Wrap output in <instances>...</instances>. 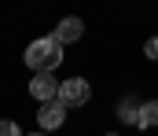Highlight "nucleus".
I'll return each mask as SVG.
<instances>
[{
    "mask_svg": "<svg viewBox=\"0 0 158 136\" xmlns=\"http://www.w3.org/2000/svg\"><path fill=\"white\" fill-rule=\"evenodd\" d=\"M140 129H155L158 125V99H147L143 107H140V122H136Z\"/></svg>",
    "mask_w": 158,
    "mask_h": 136,
    "instance_id": "obj_7",
    "label": "nucleus"
},
{
    "mask_svg": "<svg viewBox=\"0 0 158 136\" xmlns=\"http://www.w3.org/2000/svg\"><path fill=\"white\" fill-rule=\"evenodd\" d=\"M81 33H85V22L70 15V19H63V22L55 26V33H52V37H55L59 44H74V41H81Z\"/></svg>",
    "mask_w": 158,
    "mask_h": 136,
    "instance_id": "obj_5",
    "label": "nucleus"
},
{
    "mask_svg": "<svg viewBox=\"0 0 158 136\" xmlns=\"http://www.w3.org/2000/svg\"><path fill=\"white\" fill-rule=\"evenodd\" d=\"M143 52H147V59H158V37H151V41L143 44Z\"/></svg>",
    "mask_w": 158,
    "mask_h": 136,
    "instance_id": "obj_9",
    "label": "nucleus"
},
{
    "mask_svg": "<svg viewBox=\"0 0 158 136\" xmlns=\"http://www.w3.org/2000/svg\"><path fill=\"white\" fill-rule=\"evenodd\" d=\"M88 96H92V89H88V81L85 77H66L63 81V89H59V99H63V107L70 110V107H85L88 103Z\"/></svg>",
    "mask_w": 158,
    "mask_h": 136,
    "instance_id": "obj_2",
    "label": "nucleus"
},
{
    "mask_svg": "<svg viewBox=\"0 0 158 136\" xmlns=\"http://www.w3.org/2000/svg\"><path fill=\"white\" fill-rule=\"evenodd\" d=\"M0 136H22L15 122H0Z\"/></svg>",
    "mask_w": 158,
    "mask_h": 136,
    "instance_id": "obj_8",
    "label": "nucleus"
},
{
    "mask_svg": "<svg viewBox=\"0 0 158 136\" xmlns=\"http://www.w3.org/2000/svg\"><path fill=\"white\" fill-rule=\"evenodd\" d=\"M37 122H40V129H44V133H48V129H59V125L66 122V107H63V99L40 103V110H37Z\"/></svg>",
    "mask_w": 158,
    "mask_h": 136,
    "instance_id": "obj_4",
    "label": "nucleus"
},
{
    "mask_svg": "<svg viewBox=\"0 0 158 136\" xmlns=\"http://www.w3.org/2000/svg\"><path fill=\"white\" fill-rule=\"evenodd\" d=\"M59 63H63V44H59L55 37L30 41V48H26V66H30V70H37V74H52Z\"/></svg>",
    "mask_w": 158,
    "mask_h": 136,
    "instance_id": "obj_1",
    "label": "nucleus"
},
{
    "mask_svg": "<svg viewBox=\"0 0 158 136\" xmlns=\"http://www.w3.org/2000/svg\"><path fill=\"white\" fill-rule=\"evenodd\" d=\"M59 81H55V74H37L33 81H30V96L40 99V103H52V99H59Z\"/></svg>",
    "mask_w": 158,
    "mask_h": 136,
    "instance_id": "obj_3",
    "label": "nucleus"
},
{
    "mask_svg": "<svg viewBox=\"0 0 158 136\" xmlns=\"http://www.w3.org/2000/svg\"><path fill=\"white\" fill-rule=\"evenodd\" d=\"M107 136H118V133H107Z\"/></svg>",
    "mask_w": 158,
    "mask_h": 136,
    "instance_id": "obj_11",
    "label": "nucleus"
},
{
    "mask_svg": "<svg viewBox=\"0 0 158 136\" xmlns=\"http://www.w3.org/2000/svg\"><path fill=\"white\" fill-rule=\"evenodd\" d=\"M30 136H48V133H30Z\"/></svg>",
    "mask_w": 158,
    "mask_h": 136,
    "instance_id": "obj_10",
    "label": "nucleus"
},
{
    "mask_svg": "<svg viewBox=\"0 0 158 136\" xmlns=\"http://www.w3.org/2000/svg\"><path fill=\"white\" fill-rule=\"evenodd\" d=\"M140 107H143V103L132 99V96L121 99V103H118V118H121V122H129V125H136V122H140Z\"/></svg>",
    "mask_w": 158,
    "mask_h": 136,
    "instance_id": "obj_6",
    "label": "nucleus"
}]
</instances>
